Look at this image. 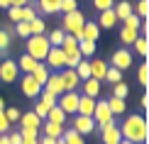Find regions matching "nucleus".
<instances>
[{
	"label": "nucleus",
	"instance_id": "f257e3e1",
	"mask_svg": "<svg viewBox=\"0 0 149 144\" xmlns=\"http://www.w3.org/2000/svg\"><path fill=\"white\" fill-rule=\"evenodd\" d=\"M117 127H120L122 139H127L132 144H147V139H149V125H147V117L144 115L132 112V115H127L125 122L117 125Z\"/></svg>",
	"mask_w": 149,
	"mask_h": 144
},
{
	"label": "nucleus",
	"instance_id": "f03ea898",
	"mask_svg": "<svg viewBox=\"0 0 149 144\" xmlns=\"http://www.w3.org/2000/svg\"><path fill=\"white\" fill-rule=\"evenodd\" d=\"M27 56H32L34 61H44L47 59V54H49V39H47V34H32V37H27Z\"/></svg>",
	"mask_w": 149,
	"mask_h": 144
},
{
	"label": "nucleus",
	"instance_id": "7ed1b4c3",
	"mask_svg": "<svg viewBox=\"0 0 149 144\" xmlns=\"http://www.w3.org/2000/svg\"><path fill=\"white\" fill-rule=\"evenodd\" d=\"M83 24H86V15L81 10H73V12H66V15H64V20H61V29H64L66 34L76 37Z\"/></svg>",
	"mask_w": 149,
	"mask_h": 144
},
{
	"label": "nucleus",
	"instance_id": "20e7f679",
	"mask_svg": "<svg viewBox=\"0 0 149 144\" xmlns=\"http://www.w3.org/2000/svg\"><path fill=\"white\" fill-rule=\"evenodd\" d=\"M93 122H95V129L105 127L108 122H115V115L110 112L108 103L105 100H95V110H93Z\"/></svg>",
	"mask_w": 149,
	"mask_h": 144
},
{
	"label": "nucleus",
	"instance_id": "39448f33",
	"mask_svg": "<svg viewBox=\"0 0 149 144\" xmlns=\"http://www.w3.org/2000/svg\"><path fill=\"white\" fill-rule=\"evenodd\" d=\"M78 98H81V93L66 90V93H61V95L56 98V108H61L66 115H76V110H78Z\"/></svg>",
	"mask_w": 149,
	"mask_h": 144
},
{
	"label": "nucleus",
	"instance_id": "423d86ee",
	"mask_svg": "<svg viewBox=\"0 0 149 144\" xmlns=\"http://www.w3.org/2000/svg\"><path fill=\"white\" fill-rule=\"evenodd\" d=\"M71 129H76L81 137H86V134L95 132V122H93V117H86V115H73V120H71Z\"/></svg>",
	"mask_w": 149,
	"mask_h": 144
},
{
	"label": "nucleus",
	"instance_id": "0eeeda50",
	"mask_svg": "<svg viewBox=\"0 0 149 144\" xmlns=\"http://www.w3.org/2000/svg\"><path fill=\"white\" fill-rule=\"evenodd\" d=\"M17 76H20L17 61L5 59L3 64H0V81H3V83H15V81H17Z\"/></svg>",
	"mask_w": 149,
	"mask_h": 144
},
{
	"label": "nucleus",
	"instance_id": "6e6552de",
	"mask_svg": "<svg viewBox=\"0 0 149 144\" xmlns=\"http://www.w3.org/2000/svg\"><path fill=\"white\" fill-rule=\"evenodd\" d=\"M44 64H47V68L61 71V68H66V56H64V51H61L59 47H52L49 54H47V59H44Z\"/></svg>",
	"mask_w": 149,
	"mask_h": 144
},
{
	"label": "nucleus",
	"instance_id": "1a4fd4ad",
	"mask_svg": "<svg viewBox=\"0 0 149 144\" xmlns=\"http://www.w3.org/2000/svg\"><path fill=\"white\" fill-rule=\"evenodd\" d=\"M100 139H103V144H120L122 142L120 127L115 122H108L105 127H100Z\"/></svg>",
	"mask_w": 149,
	"mask_h": 144
},
{
	"label": "nucleus",
	"instance_id": "9d476101",
	"mask_svg": "<svg viewBox=\"0 0 149 144\" xmlns=\"http://www.w3.org/2000/svg\"><path fill=\"white\" fill-rule=\"evenodd\" d=\"M59 76H61V83H64V93H66V90H76L78 86H81V78L76 76L73 68H61Z\"/></svg>",
	"mask_w": 149,
	"mask_h": 144
},
{
	"label": "nucleus",
	"instance_id": "9b49d317",
	"mask_svg": "<svg viewBox=\"0 0 149 144\" xmlns=\"http://www.w3.org/2000/svg\"><path fill=\"white\" fill-rule=\"evenodd\" d=\"M132 66V51H127V49H117L113 54V68L117 71H125V68Z\"/></svg>",
	"mask_w": 149,
	"mask_h": 144
},
{
	"label": "nucleus",
	"instance_id": "f8f14e48",
	"mask_svg": "<svg viewBox=\"0 0 149 144\" xmlns=\"http://www.w3.org/2000/svg\"><path fill=\"white\" fill-rule=\"evenodd\" d=\"M20 88H22V93H24L27 98H37V95L42 93V86L37 83V81H34L32 76H29V73H24V76H22V81H20Z\"/></svg>",
	"mask_w": 149,
	"mask_h": 144
},
{
	"label": "nucleus",
	"instance_id": "ddd939ff",
	"mask_svg": "<svg viewBox=\"0 0 149 144\" xmlns=\"http://www.w3.org/2000/svg\"><path fill=\"white\" fill-rule=\"evenodd\" d=\"M98 37H100V27H98L95 22H86L83 27H81V32L76 34V39L78 42H83V39L86 42H95Z\"/></svg>",
	"mask_w": 149,
	"mask_h": 144
},
{
	"label": "nucleus",
	"instance_id": "4468645a",
	"mask_svg": "<svg viewBox=\"0 0 149 144\" xmlns=\"http://www.w3.org/2000/svg\"><path fill=\"white\" fill-rule=\"evenodd\" d=\"M42 88H47L49 93H54V95H61L64 93V83H61V76H59V71H54V73H49V78H47V83L42 86Z\"/></svg>",
	"mask_w": 149,
	"mask_h": 144
},
{
	"label": "nucleus",
	"instance_id": "2eb2a0df",
	"mask_svg": "<svg viewBox=\"0 0 149 144\" xmlns=\"http://www.w3.org/2000/svg\"><path fill=\"white\" fill-rule=\"evenodd\" d=\"M64 125H56V122H49V120H42V132L44 137H52V139H59L61 134H64Z\"/></svg>",
	"mask_w": 149,
	"mask_h": 144
},
{
	"label": "nucleus",
	"instance_id": "dca6fc26",
	"mask_svg": "<svg viewBox=\"0 0 149 144\" xmlns=\"http://www.w3.org/2000/svg\"><path fill=\"white\" fill-rule=\"evenodd\" d=\"M117 22H120V20L115 17L113 8H110V10H103V12H100V17H98V22H95V24H98L100 29H113Z\"/></svg>",
	"mask_w": 149,
	"mask_h": 144
},
{
	"label": "nucleus",
	"instance_id": "f3484780",
	"mask_svg": "<svg viewBox=\"0 0 149 144\" xmlns=\"http://www.w3.org/2000/svg\"><path fill=\"white\" fill-rule=\"evenodd\" d=\"M93 110H95V98L81 95V98H78V110H76V115H86V117H93Z\"/></svg>",
	"mask_w": 149,
	"mask_h": 144
},
{
	"label": "nucleus",
	"instance_id": "a211bd4d",
	"mask_svg": "<svg viewBox=\"0 0 149 144\" xmlns=\"http://www.w3.org/2000/svg\"><path fill=\"white\" fill-rule=\"evenodd\" d=\"M81 95H88V98H95L98 100V95H100V81H95V78H86L83 81V86H81Z\"/></svg>",
	"mask_w": 149,
	"mask_h": 144
},
{
	"label": "nucleus",
	"instance_id": "6ab92c4d",
	"mask_svg": "<svg viewBox=\"0 0 149 144\" xmlns=\"http://www.w3.org/2000/svg\"><path fill=\"white\" fill-rule=\"evenodd\" d=\"M105 71H108V64H105L103 59H93L91 61V78H95V81H105Z\"/></svg>",
	"mask_w": 149,
	"mask_h": 144
},
{
	"label": "nucleus",
	"instance_id": "aec40b11",
	"mask_svg": "<svg viewBox=\"0 0 149 144\" xmlns=\"http://www.w3.org/2000/svg\"><path fill=\"white\" fill-rule=\"evenodd\" d=\"M113 12H115V17H117V20H122V22H125L127 17L134 12V8L127 3V0H120V3H115V5H113Z\"/></svg>",
	"mask_w": 149,
	"mask_h": 144
},
{
	"label": "nucleus",
	"instance_id": "412c9836",
	"mask_svg": "<svg viewBox=\"0 0 149 144\" xmlns=\"http://www.w3.org/2000/svg\"><path fill=\"white\" fill-rule=\"evenodd\" d=\"M17 122H20V127H34V129H39V127H42V120L34 115L32 110H29V112H22Z\"/></svg>",
	"mask_w": 149,
	"mask_h": 144
},
{
	"label": "nucleus",
	"instance_id": "4be33fe9",
	"mask_svg": "<svg viewBox=\"0 0 149 144\" xmlns=\"http://www.w3.org/2000/svg\"><path fill=\"white\" fill-rule=\"evenodd\" d=\"M61 51H64V56H69V54H76L78 51V39L73 34H64V42H61Z\"/></svg>",
	"mask_w": 149,
	"mask_h": 144
},
{
	"label": "nucleus",
	"instance_id": "5701e85b",
	"mask_svg": "<svg viewBox=\"0 0 149 144\" xmlns=\"http://www.w3.org/2000/svg\"><path fill=\"white\" fill-rule=\"evenodd\" d=\"M37 64H39V61H34L32 56H27V54H22L20 59H17V68H20V73H32L34 68H37Z\"/></svg>",
	"mask_w": 149,
	"mask_h": 144
},
{
	"label": "nucleus",
	"instance_id": "b1692460",
	"mask_svg": "<svg viewBox=\"0 0 149 144\" xmlns=\"http://www.w3.org/2000/svg\"><path fill=\"white\" fill-rule=\"evenodd\" d=\"M49 73H52V71L47 68V64H44V61H39V64H37V68L29 73V76H32L39 86H44V83H47V78H49Z\"/></svg>",
	"mask_w": 149,
	"mask_h": 144
},
{
	"label": "nucleus",
	"instance_id": "393cba45",
	"mask_svg": "<svg viewBox=\"0 0 149 144\" xmlns=\"http://www.w3.org/2000/svg\"><path fill=\"white\" fill-rule=\"evenodd\" d=\"M132 47H134V51H137L139 56H144V59H147V56H149V37H137V39H134L132 42Z\"/></svg>",
	"mask_w": 149,
	"mask_h": 144
},
{
	"label": "nucleus",
	"instance_id": "a878e982",
	"mask_svg": "<svg viewBox=\"0 0 149 144\" xmlns=\"http://www.w3.org/2000/svg\"><path fill=\"white\" fill-rule=\"evenodd\" d=\"M39 10L47 15H56L61 10V0H39Z\"/></svg>",
	"mask_w": 149,
	"mask_h": 144
},
{
	"label": "nucleus",
	"instance_id": "bb28decb",
	"mask_svg": "<svg viewBox=\"0 0 149 144\" xmlns=\"http://www.w3.org/2000/svg\"><path fill=\"white\" fill-rule=\"evenodd\" d=\"M105 103H108V108H110L113 115H122V112L127 110V103L122 98H110V100H105Z\"/></svg>",
	"mask_w": 149,
	"mask_h": 144
},
{
	"label": "nucleus",
	"instance_id": "cd10ccee",
	"mask_svg": "<svg viewBox=\"0 0 149 144\" xmlns=\"http://www.w3.org/2000/svg\"><path fill=\"white\" fill-rule=\"evenodd\" d=\"M73 71H76V76H78L81 81L91 78V61H88V59H81L78 64H76V68H73Z\"/></svg>",
	"mask_w": 149,
	"mask_h": 144
},
{
	"label": "nucleus",
	"instance_id": "c85d7f7f",
	"mask_svg": "<svg viewBox=\"0 0 149 144\" xmlns=\"http://www.w3.org/2000/svg\"><path fill=\"white\" fill-rule=\"evenodd\" d=\"M137 37H139L137 29H127V27H122V29H120V42H122L125 47H132V42L137 39Z\"/></svg>",
	"mask_w": 149,
	"mask_h": 144
},
{
	"label": "nucleus",
	"instance_id": "c756f323",
	"mask_svg": "<svg viewBox=\"0 0 149 144\" xmlns=\"http://www.w3.org/2000/svg\"><path fill=\"white\" fill-rule=\"evenodd\" d=\"M47 120H49V122H56V125H64V122H66V112L61 110V108H56V105H54V108H49Z\"/></svg>",
	"mask_w": 149,
	"mask_h": 144
},
{
	"label": "nucleus",
	"instance_id": "7c9ffc66",
	"mask_svg": "<svg viewBox=\"0 0 149 144\" xmlns=\"http://www.w3.org/2000/svg\"><path fill=\"white\" fill-rule=\"evenodd\" d=\"M137 81H139L142 88H147V86H149V64H147V61L137 66Z\"/></svg>",
	"mask_w": 149,
	"mask_h": 144
},
{
	"label": "nucleus",
	"instance_id": "2f4dec72",
	"mask_svg": "<svg viewBox=\"0 0 149 144\" xmlns=\"http://www.w3.org/2000/svg\"><path fill=\"white\" fill-rule=\"evenodd\" d=\"M61 137H64V142H66V144H86V142H83V137H81L76 129H71V127H69V129H64V134H61Z\"/></svg>",
	"mask_w": 149,
	"mask_h": 144
},
{
	"label": "nucleus",
	"instance_id": "473e14b6",
	"mask_svg": "<svg viewBox=\"0 0 149 144\" xmlns=\"http://www.w3.org/2000/svg\"><path fill=\"white\" fill-rule=\"evenodd\" d=\"M27 24H29V37H32V34H44V32H47V24H44L42 17H34V20L27 22Z\"/></svg>",
	"mask_w": 149,
	"mask_h": 144
},
{
	"label": "nucleus",
	"instance_id": "72a5a7b5",
	"mask_svg": "<svg viewBox=\"0 0 149 144\" xmlns=\"http://www.w3.org/2000/svg\"><path fill=\"white\" fill-rule=\"evenodd\" d=\"M64 29H52V32L47 34V39H49V47H61V42H64Z\"/></svg>",
	"mask_w": 149,
	"mask_h": 144
},
{
	"label": "nucleus",
	"instance_id": "f704fd0d",
	"mask_svg": "<svg viewBox=\"0 0 149 144\" xmlns=\"http://www.w3.org/2000/svg\"><path fill=\"white\" fill-rule=\"evenodd\" d=\"M78 51H81V56H83V59H86V56H93V54H95V42H78Z\"/></svg>",
	"mask_w": 149,
	"mask_h": 144
},
{
	"label": "nucleus",
	"instance_id": "c9c22d12",
	"mask_svg": "<svg viewBox=\"0 0 149 144\" xmlns=\"http://www.w3.org/2000/svg\"><path fill=\"white\" fill-rule=\"evenodd\" d=\"M134 15L142 17V20H147L149 17V0H139V3L134 5Z\"/></svg>",
	"mask_w": 149,
	"mask_h": 144
},
{
	"label": "nucleus",
	"instance_id": "e433bc0d",
	"mask_svg": "<svg viewBox=\"0 0 149 144\" xmlns=\"http://www.w3.org/2000/svg\"><path fill=\"white\" fill-rule=\"evenodd\" d=\"M127 95H130L127 83H122V81H120V83H115V86H113V98H122V100H125Z\"/></svg>",
	"mask_w": 149,
	"mask_h": 144
},
{
	"label": "nucleus",
	"instance_id": "4c0bfd02",
	"mask_svg": "<svg viewBox=\"0 0 149 144\" xmlns=\"http://www.w3.org/2000/svg\"><path fill=\"white\" fill-rule=\"evenodd\" d=\"M105 81H108V83H120V81H122V71H117V68H113V66H110L108 68V71H105Z\"/></svg>",
	"mask_w": 149,
	"mask_h": 144
},
{
	"label": "nucleus",
	"instance_id": "58836bf2",
	"mask_svg": "<svg viewBox=\"0 0 149 144\" xmlns=\"http://www.w3.org/2000/svg\"><path fill=\"white\" fill-rule=\"evenodd\" d=\"M37 98H39L44 105H49V108H54V105H56V95H54V93H49L47 88H42V93H39Z\"/></svg>",
	"mask_w": 149,
	"mask_h": 144
},
{
	"label": "nucleus",
	"instance_id": "ea45409f",
	"mask_svg": "<svg viewBox=\"0 0 149 144\" xmlns=\"http://www.w3.org/2000/svg\"><path fill=\"white\" fill-rule=\"evenodd\" d=\"M32 112H34L37 117H39V120H47V115H49V105H44L42 100H37L34 108H32Z\"/></svg>",
	"mask_w": 149,
	"mask_h": 144
},
{
	"label": "nucleus",
	"instance_id": "a19ab883",
	"mask_svg": "<svg viewBox=\"0 0 149 144\" xmlns=\"http://www.w3.org/2000/svg\"><path fill=\"white\" fill-rule=\"evenodd\" d=\"M10 49V32L8 29H0V54H5Z\"/></svg>",
	"mask_w": 149,
	"mask_h": 144
},
{
	"label": "nucleus",
	"instance_id": "79ce46f5",
	"mask_svg": "<svg viewBox=\"0 0 149 144\" xmlns=\"http://www.w3.org/2000/svg\"><path fill=\"white\" fill-rule=\"evenodd\" d=\"M20 134H22V139H39V129H34V127H20Z\"/></svg>",
	"mask_w": 149,
	"mask_h": 144
},
{
	"label": "nucleus",
	"instance_id": "37998d69",
	"mask_svg": "<svg viewBox=\"0 0 149 144\" xmlns=\"http://www.w3.org/2000/svg\"><path fill=\"white\" fill-rule=\"evenodd\" d=\"M139 22H142V17H137V15L132 12V15L125 20V24H122V27H127V29H137V32H139Z\"/></svg>",
	"mask_w": 149,
	"mask_h": 144
},
{
	"label": "nucleus",
	"instance_id": "c03bdc74",
	"mask_svg": "<svg viewBox=\"0 0 149 144\" xmlns=\"http://www.w3.org/2000/svg\"><path fill=\"white\" fill-rule=\"evenodd\" d=\"M73 10H78V0H61V10L59 12H73Z\"/></svg>",
	"mask_w": 149,
	"mask_h": 144
},
{
	"label": "nucleus",
	"instance_id": "a18cd8bd",
	"mask_svg": "<svg viewBox=\"0 0 149 144\" xmlns=\"http://www.w3.org/2000/svg\"><path fill=\"white\" fill-rule=\"evenodd\" d=\"M34 17H37V8H32V5L22 8V22H32Z\"/></svg>",
	"mask_w": 149,
	"mask_h": 144
},
{
	"label": "nucleus",
	"instance_id": "49530a36",
	"mask_svg": "<svg viewBox=\"0 0 149 144\" xmlns=\"http://www.w3.org/2000/svg\"><path fill=\"white\" fill-rule=\"evenodd\" d=\"M3 112H5V117H8V122H10V125H12V122H17V120H20V115H22L17 108H5Z\"/></svg>",
	"mask_w": 149,
	"mask_h": 144
},
{
	"label": "nucleus",
	"instance_id": "de8ad7c7",
	"mask_svg": "<svg viewBox=\"0 0 149 144\" xmlns=\"http://www.w3.org/2000/svg\"><path fill=\"white\" fill-rule=\"evenodd\" d=\"M115 5V0H93V8H95L98 12H103V10H110Z\"/></svg>",
	"mask_w": 149,
	"mask_h": 144
},
{
	"label": "nucleus",
	"instance_id": "09e8293b",
	"mask_svg": "<svg viewBox=\"0 0 149 144\" xmlns=\"http://www.w3.org/2000/svg\"><path fill=\"white\" fill-rule=\"evenodd\" d=\"M8 15H10V22H22V8H8Z\"/></svg>",
	"mask_w": 149,
	"mask_h": 144
},
{
	"label": "nucleus",
	"instance_id": "8fccbe9b",
	"mask_svg": "<svg viewBox=\"0 0 149 144\" xmlns=\"http://www.w3.org/2000/svg\"><path fill=\"white\" fill-rule=\"evenodd\" d=\"M15 32H17V37H24V39H27V37H29V24L27 22H17L15 24Z\"/></svg>",
	"mask_w": 149,
	"mask_h": 144
},
{
	"label": "nucleus",
	"instance_id": "3c124183",
	"mask_svg": "<svg viewBox=\"0 0 149 144\" xmlns=\"http://www.w3.org/2000/svg\"><path fill=\"white\" fill-rule=\"evenodd\" d=\"M10 127H12V125L8 122V117H5V112L0 110V134H8V132H10Z\"/></svg>",
	"mask_w": 149,
	"mask_h": 144
},
{
	"label": "nucleus",
	"instance_id": "603ef678",
	"mask_svg": "<svg viewBox=\"0 0 149 144\" xmlns=\"http://www.w3.org/2000/svg\"><path fill=\"white\" fill-rule=\"evenodd\" d=\"M8 139H10V144H22V134L10 129V132H8Z\"/></svg>",
	"mask_w": 149,
	"mask_h": 144
},
{
	"label": "nucleus",
	"instance_id": "864d4df0",
	"mask_svg": "<svg viewBox=\"0 0 149 144\" xmlns=\"http://www.w3.org/2000/svg\"><path fill=\"white\" fill-rule=\"evenodd\" d=\"M32 0H10V8H27Z\"/></svg>",
	"mask_w": 149,
	"mask_h": 144
},
{
	"label": "nucleus",
	"instance_id": "5fc2aeb1",
	"mask_svg": "<svg viewBox=\"0 0 149 144\" xmlns=\"http://www.w3.org/2000/svg\"><path fill=\"white\" fill-rule=\"evenodd\" d=\"M139 103H142V108H149V93H144V95L139 98Z\"/></svg>",
	"mask_w": 149,
	"mask_h": 144
},
{
	"label": "nucleus",
	"instance_id": "6e6d98bb",
	"mask_svg": "<svg viewBox=\"0 0 149 144\" xmlns=\"http://www.w3.org/2000/svg\"><path fill=\"white\" fill-rule=\"evenodd\" d=\"M37 142H39V144H54L56 139H52V137H39V139H37Z\"/></svg>",
	"mask_w": 149,
	"mask_h": 144
},
{
	"label": "nucleus",
	"instance_id": "4d7b16f0",
	"mask_svg": "<svg viewBox=\"0 0 149 144\" xmlns=\"http://www.w3.org/2000/svg\"><path fill=\"white\" fill-rule=\"evenodd\" d=\"M0 8H3V10H8V8H10V0H0Z\"/></svg>",
	"mask_w": 149,
	"mask_h": 144
},
{
	"label": "nucleus",
	"instance_id": "13d9d810",
	"mask_svg": "<svg viewBox=\"0 0 149 144\" xmlns=\"http://www.w3.org/2000/svg\"><path fill=\"white\" fill-rule=\"evenodd\" d=\"M0 144H10V139H8V134H0Z\"/></svg>",
	"mask_w": 149,
	"mask_h": 144
},
{
	"label": "nucleus",
	"instance_id": "bf43d9fd",
	"mask_svg": "<svg viewBox=\"0 0 149 144\" xmlns=\"http://www.w3.org/2000/svg\"><path fill=\"white\" fill-rule=\"evenodd\" d=\"M0 110H5V100L3 98H0Z\"/></svg>",
	"mask_w": 149,
	"mask_h": 144
},
{
	"label": "nucleus",
	"instance_id": "052dcab7",
	"mask_svg": "<svg viewBox=\"0 0 149 144\" xmlns=\"http://www.w3.org/2000/svg\"><path fill=\"white\" fill-rule=\"evenodd\" d=\"M120 144H132V142H127V139H122V142H120Z\"/></svg>",
	"mask_w": 149,
	"mask_h": 144
}]
</instances>
